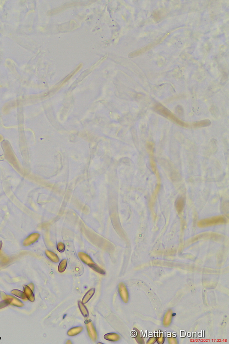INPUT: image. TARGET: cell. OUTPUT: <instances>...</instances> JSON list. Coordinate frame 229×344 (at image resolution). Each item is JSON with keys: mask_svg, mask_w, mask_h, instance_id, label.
<instances>
[{"mask_svg": "<svg viewBox=\"0 0 229 344\" xmlns=\"http://www.w3.org/2000/svg\"><path fill=\"white\" fill-rule=\"evenodd\" d=\"M0 296L3 301H7L9 304L15 306L17 307H22L24 306L23 303L21 302L18 299L10 295H6L4 292L1 291L0 292Z\"/></svg>", "mask_w": 229, "mask_h": 344, "instance_id": "obj_1", "label": "cell"}, {"mask_svg": "<svg viewBox=\"0 0 229 344\" xmlns=\"http://www.w3.org/2000/svg\"><path fill=\"white\" fill-rule=\"evenodd\" d=\"M85 324L87 327V331L89 337L94 341H96L97 339V333L95 327L93 325V323L91 320H86L85 321Z\"/></svg>", "mask_w": 229, "mask_h": 344, "instance_id": "obj_2", "label": "cell"}, {"mask_svg": "<svg viewBox=\"0 0 229 344\" xmlns=\"http://www.w3.org/2000/svg\"><path fill=\"white\" fill-rule=\"evenodd\" d=\"M119 294L122 300L125 303H128L129 300V294L127 287L123 283H120L118 285Z\"/></svg>", "mask_w": 229, "mask_h": 344, "instance_id": "obj_3", "label": "cell"}, {"mask_svg": "<svg viewBox=\"0 0 229 344\" xmlns=\"http://www.w3.org/2000/svg\"><path fill=\"white\" fill-rule=\"evenodd\" d=\"M78 256L79 259H80L83 263L87 264V265L91 268V267L95 265V263L93 262L91 257L85 253L83 252H79L78 253Z\"/></svg>", "mask_w": 229, "mask_h": 344, "instance_id": "obj_4", "label": "cell"}, {"mask_svg": "<svg viewBox=\"0 0 229 344\" xmlns=\"http://www.w3.org/2000/svg\"><path fill=\"white\" fill-rule=\"evenodd\" d=\"M40 235L38 233H34L31 234L23 242V245L24 246H29L35 242L40 238Z\"/></svg>", "mask_w": 229, "mask_h": 344, "instance_id": "obj_5", "label": "cell"}, {"mask_svg": "<svg viewBox=\"0 0 229 344\" xmlns=\"http://www.w3.org/2000/svg\"><path fill=\"white\" fill-rule=\"evenodd\" d=\"M173 312L172 311L169 310L164 315L163 319V325L164 327H168L172 321Z\"/></svg>", "mask_w": 229, "mask_h": 344, "instance_id": "obj_6", "label": "cell"}, {"mask_svg": "<svg viewBox=\"0 0 229 344\" xmlns=\"http://www.w3.org/2000/svg\"><path fill=\"white\" fill-rule=\"evenodd\" d=\"M23 287V289H24V293L27 297L28 299H29L30 302H34L35 301V296L33 294V291L27 285H24Z\"/></svg>", "mask_w": 229, "mask_h": 344, "instance_id": "obj_7", "label": "cell"}, {"mask_svg": "<svg viewBox=\"0 0 229 344\" xmlns=\"http://www.w3.org/2000/svg\"><path fill=\"white\" fill-rule=\"evenodd\" d=\"M104 338L106 340L113 341V342L118 341V340H120V338H121L119 335H118L117 333H107V334L104 335Z\"/></svg>", "mask_w": 229, "mask_h": 344, "instance_id": "obj_8", "label": "cell"}, {"mask_svg": "<svg viewBox=\"0 0 229 344\" xmlns=\"http://www.w3.org/2000/svg\"><path fill=\"white\" fill-rule=\"evenodd\" d=\"M95 288H92V289L89 290L86 293V294L84 295L83 298L82 303L84 304L87 303L90 300V299L94 296V294H95Z\"/></svg>", "mask_w": 229, "mask_h": 344, "instance_id": "obj_9", "label": "cell"}, {"mask_svg": "<svg viewBox=\"0 0 229 344\" xmlns=\"http://www.w3.org/2000/svg\"><path fill=\"white\" fill-rule=\"evenodd\" d=\"M83 330V327L82 326L74 327L72 329H70L68 332V336H76L77 334L80 333Z\"/></svg>", "mask_w": 229, "mask_h": 344, "instance_id": "obj_10", "label": "cell"}, {"mask_svg": "<svg viewBox=\"0 0 229 344\" xmlns=\"http://www.w3.org/2000/svg\"><path fill=\"white\" fill-rule=\"evenodd\" d=\"M46 254L48 257L54 263H58L59 261L58 256L54 252L48 250H46Z\"/></svg>", "mask_w": 229, "mask_h": 344, "instance_id": "obj_11", "label": "cell"}, {"mask_svg": "<svg viewBox=\"0 0 229 344\" xmlns=\"http://www.w3.org/2000/svg\"><path fill=\"white\" fill-rule=\"evenodd\" d=\"M11 293L13 295H15L16 296L22 299L23 301H27L28 298L26 296L24 292L23 291H20V290H14L11 291Z\"/></svg>", "mask_w": 229, "mask_h": 344, "instance_id": "obj_12", "label": "cell"}, {"mask_svg": "<svg viewBox=\"0 0 229 344\" xmlns=\"http://www.w3.org/2000/svg\"><path fill=\"white\" fill-rule=\"evenodd\" d=\"M78 306H79V309L82 315H83L84 318H87L89 317V312L87 310V308L86 306H84V304L83 303L80 301H79L78 303Z\"/></svg>", "mask_w": 229, "mask_h": 344, "instance_id": "obj_13", "label": "cell"}, {"mask_svg": "<svg viewBox=\"0 0 229 344\" xmlns=\"http://www.w3.org/2000/svg\"><path fill=\"white\" fill-rule=\"evenodd\" d=\"M67 266V261L66 259H63L60 262L59 266H58V271L60 273H63V272L66 270Z\"/></svg>", "mask_w": 229, "mask_h": 344, "instance_id": "obj_14", "label": "cell"}, {"mask_svg": "<svg viewBox=\"0 0 229 344\" xmlns=\"http://www.w3.org/2000/svg\"><path fill=\"white\" fill-rule=\"evenodd\" d=\"M91 269H93L94 271L96 272L97 273L101 274V275H105V272L104 271V270L101 269L99 266H97L96 264H95V265H93L92 267H91Z\"/></svg>", "mask_w": 229, "mask_h": 344, "instance_id": "obj_15", "label": "cell"}, {"mask_svg": "<svg viewBox=\"0 0 229 344\" xmlns=\"http://www.w3.org/2000/svg\"><path fill=\"white\" fill-rule=\"evenodd\" d=\"M57 249L60 252H63L65 249V246L62 242L58 243L57 246Z\"/></svg>", "mask_w": 229, "mask_h": 344, "instance_id": "obj_16", "label": "cell"}, {"mask_svg": "<svg viewBox=\"0 0 229 344\" xmlns=\"http://www.w3.org/2000/svg\"><path fill=\"white\" fill-rule=\"evenodd\" d=\"M157 340L159 344H163V343L164 341V338L163 334L162 333L158 335L157 339Z\"/></svg>", "mask_w": 229, "mask_h": 344, "instance_id": "obj_17", "label": "cell"}, {"mask_svg": "<svg viewBox=\"0 0 229 344\" xmlns=\"http://www.w3.org/2000/svg\"><path fill=\"white\" fill-rule=\"evenodd\" d=\"M8 305V303L6 301H2V302H0V309L6 307Z\"/></svg>", "mask_w": 229, "mask_h": 344, "instance_id": "obj_18", "label": "cell"}, {"mask_svg": "<svg viewBox=\"0 0 229 344\" xmlns=\"http://www.w3.org/2000/svg\"><path fill=\"white\" fill-rule=\"evenodd\" d=\"M168 342L170 344H177V340L174 338H168Z\"/></svg>", "mask_w": 229, "mask_h": 344, "instance_id": "obj_19", "label": "cell"}, {"mask_svg": "<svg viewBox=\"0 0 229 344\" xmlns=\"http://www.w3.org/2000/svg\"><path fill=\"white\" fill-rule=\"evenodd\" d=\"M156 341V339L154 337L151 338L150 339H149L148 342V344H153L155 343Z\"/></svg>", "mask_w": 229, "mask_h": 344, "instance_id": "obj_20", "label": "cell"}, {"mask_svg": "<svg viewBox=\"0 0 229 344\" xmlns=\"http://www.w3.org/2000/svg\"><path fill=\"white\" fill-rule=\"evenodd\" d=\"M28 286L30 288V289H31L32 291H34V289H35V286H34V284H33L32 283L29 284Z\"/></svg>", "mask_w": 229, "mask_h": 344, "instance_id": "obj_21", "label": "cell"}, {"mask_svg": "<svg viewBox=\"0 0 229 344\" xmlns=\"http://www.w3.org/2000/svg\"><path fill=\"white\" fill-rule=\"evenodd\" d=\"M2 241H0V250H1L2 247Z\"/></svg>", "mask_w": 229, "mask_h": 344, "instance_id": "obj_22", "label": "cell"}, {"mask_svg": "<svg viewBox=\"0 0 229 344\" xmlns=\"http://www.w3.org/2000/svg\"><path fill=\"white\" fill-rule=\"evenodd\" d=\"M66 344H72V342H71V340H68V341H67V342H66Z\"/></svg>", "mask_w": 229, "mask_h": 344, "instance_id": "obj_23", "label": "cell"}]
</instances>
